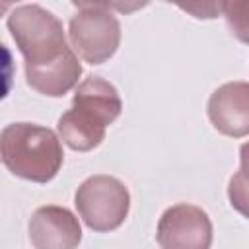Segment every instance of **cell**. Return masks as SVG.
Returning <instances> with one entry per match:
<instances>
[{
	"label": "cell",
	"mask_w": 249,
	"mask_h": 249,
	"mask_svg": "<svg viewBox=\"0 0 249 249\" xmlns=\"http://www.w3.org/2000/svg\"><path fill=\"white\" fill-rule=\"evenodd\" d=\"M76 210L93 231H113L128 216L130 193L113 175H91L76 191Z\"/></svg>",
	"instance_id": "obj_5"
},
{
	"label": "cell",
	"mask_w": 249,
	"mask_h": 249,
	"mask_svg": "<svg viewBox=\"0 0 249 249\" xmlns=\"http://www.w3.org/2000/svg\"><path fill=\"white\" fill-rule=\"evenodd\" d=\"M8 29L23 54L27 86L37 93L60 97L82 76V64L66 43L62 21L39 4H21L8 16Z\"/></svg>",
	"instance_id": "obj_1"
},
{
	"label": "cell",
	"mask_w": 249,
	"mask_h": 249,
	"mask_svg": "<svg viewBox=\"0 0 249 249\" xmlns=\"http://www.w3.org/2000/svg\"><path fill=\"white\" fill-rule=\"evenodd\" d=\"M29 241L35 249H76L82 241V226L68 208L47 204L29 218Z\"/></svg>",
	"instance_id": "obj_7"
},
{
	"label": "cell",
	"mask_w": 249,
	"mask_h": 249,
	"mask_svg": "<svg viewBox=\"0 0 249 249\" xmlns=\"http://www.w3.org/2000/svg\"><path fill=\"white\" fill-rule=\"evenodd\" d=\"M179 8L195 14V18H216L218 12H222L220 4H179Z\"/></svg>",
	"instance_id": "obj_11"
},
{
	"label": "cell",
	"mask_w": 249,
	"mask_h": 249,
	"mask_svg": "<svg viewBox=\"0 0 249 249\" xmlns=\"http://www.w3.org/2000/svg\"><path fill=\"white\" fill-rule=\"evenodd\" d=\"M0 154L16 177L33 183L54 179L64 161L60 138L51 128L33 123L6 124L0 134Z\"/></svg>",
	"instance_id": "obj_3"
},
{
	"label": "cell",
	"mask_w": 249,
	"mask_h": 249,
	"mask_svg": "<svg viewBox=\"0 0 249 249\" xmlns=\"http://www.w3.org/2000/svg\"><path fill=\"white\" fill-rule=\"evenodd\" d=\"M228 198L241 216L249 218V142L239 148V169L230 179Z\"/></svg>",
	"instance_id": "obj_9"
},
{
	"label": "cell",
	"mask_w": 249,
	"mask_h": 249,
	"mask_svg": "<svg viewBox=\"0 0 249 249\" xmlns=\"http://www.w3.org/2000/svg\"><path fill=\"white\" fill-rule=\"evenodd\" d=\"M156 239L161 249H210L212 222L202 208L181 202L161 214Z\"/></svg>",
	"instance_id": "obj_6"
},
{
	"label": "cell",
	"mask_w": 249,
	"mask_h": 249,
	"mask_svg": "<svg viewBox=\"0 0 249 249\" xmlns=\"http://www.w3.org/2000/svg\"><path fill=\"white\" fill-rule=\"evenodd\" d=\"M222 12L231 33L249 45V0H235V2H222Z\"/></svg>",
	"instance_id": "obj_10"
},
{
	"label": "cell",
	"mask_w": 249,
	"mask_h": 249,
	"mask_svg": "<svg viewBox=\"0 0 249 249\" xmlns=\"http://www.w3.org/2000/svg\"><path fill=\"white\" fill-rule=\"evenodd\" d=\"M121 111L123 101L117 88L99 76H88L76 88L72 107L58 119V136L68 148L89 152L103 142L107 126Z\"/></svg>",
	"instance_id": "obj_2"
},
{
	"label": "cell",
	"mask_w": 249,
	"mask_h": 249,
	"mask_svg": "<svg viewBox=\"0 0 249 249\" xmlns=\"http://www.w3.org/2000/svg\"><path fill=\"white\" fill-rule=\"evenodd\" d=\"M208 117L214 128L231 138L249 134V84L228 82L212 91Z\"/></svg>",
	"instance_id": "obj_8"
},
{
	"label": "cell",
	"mask_w": 249,
	"mask_h": 249,
	"mask_svg": "<svg viewBox=\"0 0 249 249\" xmlns=\"http://www.w3.org/2000/svg\"><path fill=\"white\" fill-rule=\"evenodd\" d=\"M78 12L68 25V39L74 53L89 62L109 60L121 43V23L107 2H74Z\"/></svg>",
	"instance_id": "obj_4"
}]
</instances>
